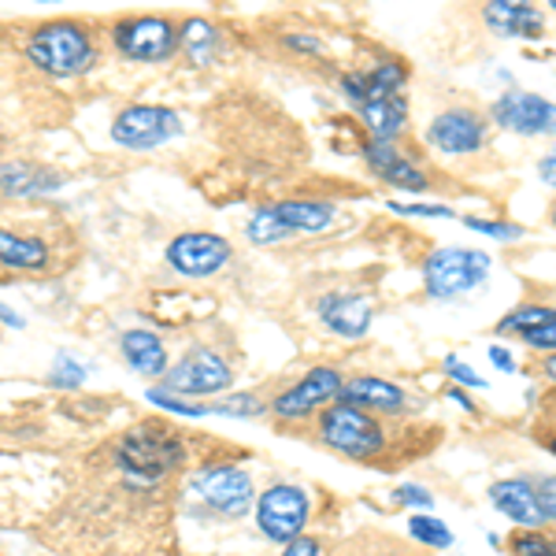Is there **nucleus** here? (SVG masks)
Masks as SVG:
<instances>
[{
  "instance_id": "cd10ccee",
  "label": "nucleus",
  "mask_w": 556,
  "mask_h": 556,
  "mask_svg": "<svg viewBox=\"0 0 556 556\" xmlns=\"http://www.w3.org/2000/svg\"><path fill=\"white\" fill-rule=\"evenodd\" d=\"M245 235L249 241H256V245H278V241L290 238V230H286V223L275 215V208H260L253 219H249Z\"/></svg>"
},
{
  "instance_id": "e433bc0d",
  "label": "nucleus",
  "mask_w": 556,
  "mask_h": 556,
  "mask_svg": "<svg viewBox=\"0 0 556 556\" xmlns=\"http://www.w3.org/2000/svg\"><path fill=\"white\" fill-rule=\"evenodd\" d=\"M278 556H323V542L319 538L301 534V538H293L290 545H282V553Z\"/></svg>"
},
{
  "instance_id": "bb28decb",
  "label": "nucleus",
  "mask_w": 556,
  "mask_h": 556,
  "mask_svg": "<svg viewBox=\"0 0 556 556\" xmlns=\"http://www.w3.org/2000/svg\"><path fill=\"white\" fill-rule=\"evenodd\" d=\"M408 534L416 538L419 545H430V549H450L453 545V531L442 523V519H434L430 513H419L408 519Z\"/></svg>"
},
{
  "instance_id": "c756f323",
  "label": "nucleus",
  "mask_w": 556,
  "mask_h": 556,
  "mask_svg": "<svg viewBox=\"0 0 556 556\" xmlns=\"http://www.w3.org/2000/svg\"><path fill=\"white\" fill-rule=\"evenodd\" d=\"M149 405L172 412V416H190V419H204L208 416V405H201V401H186V397H175V393H167L164 386H156V390H149Z\"/></svg>"
},
{
  "instance_id": "09e8293b",
  "label": "nucleus",
  "mask_w": 556,
  "mask_h": 556,
  "mask_svg": "<svg viewBox=\"0 0 556 556\" xmlns=\"http://www.w3.org/2000/svg\"><path fill=\"white\" fill-rule=\"evenodd\" d=\"M553 223H556V212H553Z\"/></svg>"
},
{
  "instance_id": "393cba45",
  "label": "nucleus",
  "mask_w": 556,
  "mask_h": 556,
  "mask_svg": "<svg viewBox=\"0 0 556 556\" xmlns=\"http://www.w3.org/2000/svg\"><path fill=\"white\" fill-rule=\"evenodd\" d=\"M178 45L197 67H208L215 64V52H219V30L208 20H186L178 26Z\"/></svg>"
},
{
  "instance_id": "49530a36",
  "label": "nucleus",
  "mask_w": 556,
  "mask_h": 556,
  "mask_svg": "<svg viewBox=\"0 0 556 556\" xmlns=\"http://www.w3.org/2000/svg\"><path fill=\"white\" fill-rule=\"evenodd\" d=\"M549 450H553V453H556V434H553V438H549Z\"/></svg>"
},
{
  "instance_id": "6e6552de",
  "label": "nucleus",
  "mask_w": 556,
  "mask_h": 556,
  "mask_svg": "<svg viewBox=\"0 0 556 556\" xmlns=\"http://www.w3.org/2000/svg\"><path fill=\"white\" fill-rule=\"evenodd\" d=\"M193 493L204 501L208 508H215L219 516L238 519L245 513H253V475L235 468V464H212V468L193 475Z\"/></svg>"
},
{
  "instance_id": "ddd939ff",
  "label": "nucleus",
  "mask_w": 556,
  "mask_h": 556,
  "mask_svg": "<svg viewBox=\"0 0 556 556\" xmlns=\"http://www.w3.org/2000/svg\"><path fill=\"white\" fill-rule=\"evenodd\" d=\"M482 138H486V123H482V115L471 112V108H450V112H442L427 127L430 146H434L438 152H450V156L479 152Z\"/></svg>"
},
{
  "instance_id": "7c9ffc66",
  "label": "nucleus",
  "mask_w": 556,
  "mask_h": 556,
  "mask_svg": "<svg viewBox=\"0 0 556 556\" xmlns=\"http://www.w3.org/2000/svg\"><path fill=\"white\" fill-rule=\"evenodd\" d=\"M86 367L75 361V356H56V367H52L49 382L56 386V390H78V386L86 382Z\"/></svg>"
},
{
  "instance_id": "a878e982",
  "label": "nucleus",
  "mask_w": 556,
  "mask_h": 556,
  "mask_svg": "<svg viewBox=\"0 0 556 556\" xmlns=\"http://www.w3.org/2000/svg\"><path fill=\"white\" fill-rule=\"evenodd\" d=\"M556 319V308H545V304H519L516 312H508L505 319L497 323L501 334H527V330L542 327V323Z\"/></svg>"
},
{
  "instance_id": "a19ab883",
  "label": "nucleus",
  "mask_w": 556,
  "mask_h": 556,
  "mask_svg": "<svg viewBox=\"0 0 556 556\" xmlns=\"http://www.w3.org/2000/svg\"><path fill=\"white\" fill-rule=\"evenodd\" d=\"M490 361H493V367H501V371H516L513 353H508V349H501V345L490 349Z\"/></svg>"
},
{
  "instance_id": "2eb2a0df",
  "label": "nucleus",
  "mask_w": 556,
  "mask_h": 556,
  "mask_svg": "<svg viewBox=\"0 0 556 556\" xmlns=\"http://www.w3.org/2000/svg\"><path fill=\"white\" fill-rule=\"evenodd\" d=\"M371 301L364 293H327L319 298V319L342 338H364L371 327Z\"/></svg>"
},
{
  "instance_id": "ea45409f",
  "label": "nucleus",
  "mask_w": 556,
  "mask_h": 556,
  "mask_svg": "<svg viewBox=\"0 0 556 556\" xmlns=\"http://www.w3.org/2000/svg\"><path fill=\"white\" fill-rule=\"evenodd\" d=\"M538 175H542L545 186H553V190H556V149H549L542 160H538Z\"/></svg>"
},
{
  "instance_id": "1a4fd4ad",
  "label": "nucleus",
  "mask_w": 556,
  "mask_h": 556,
  "mask_svg": "<svg viewBox=\"0 0 556 556\" xmlns=\"http://www.w3.org/2000/svg\"><path fill=\"white\" fill-rule=\"evenodd\" d=\"M230 364L223 361L215 349H190L178 364L167 367L164 375V390L175 393V397H212V393H223L230 386Z\"/></svg>"
},
{
  "instance_id": "5701e85b",
  "label": "nucleus",
  "mask_w": 556,
  "mask_h": 556,
  "mask_svg": "<svg viewBox=\"0 0 556 556\" xmlns=\"http://www.w3.org/2000/svg\"><path fill=\"white\" fill-rule=\"evenodd\" d=\"M278 219L286 223V230H298V235H319L334 223V204L327 201H282L271 204Z\"/></svg>"
},
{
  "instance_id": "9b49d317",
  "label": "nucleus",
  "mask_w": 556,
  "mask_h": 556,
  "mask_svg": "<svg viewBox=\"0 0 556 556\" xmlns=\"http://www.w3.org/2000/svg\"><path fill=\"white\" fill-rule=\"evenodd\" d=\"M338 393H342L338 367H312L301 382H293L290 390L278 393L271 401V412L278 419H304L308 412L327 405V401H338Z\"/></svg>"
},
{
  "instance_id": "c85d7f7f",
  "label": "nucleus",
  "mask_w": 556,
  "mask_h": 556,
  "mask_svg": "<svg viewBox=\"0 0 556 556\" xmlns=\"http://www.w3.org/2000/svg\"><path fill=\"white\" fill-rule=\"evenodd\" d=\"M267 412V401H260L256 393H230L219 405H208V416H238V419H256Z\"/></svg>"
},
{
  "instance_id": "20e7f679",
  "label": "nucleus",
  "mask_w": 556,
  "mask_h": 556,
  "mask_svg": "<svg viewBox=\"0 0 556 556\" xmlns=\"http://www.w3.org/2000/svg\"><path fill=\"white\" fill-rule=\"evenodd\" d=\"M253 516H256L260 534H264L267 542L290 545L293 538H301L304 527H308L312 501H308V493L301 486H293V482H275V486H267L256 497Z\"/></svg>"
},
{
  "instance_id": "b1692460",
  "label": "nucleus",
  "mask_w": 556,
  "mask_h": 556,
  "mask_svg": "<svg viewBox=\"0 0 556 556\" xmlns=\"http://www.w3.org/2000/svg\"><path fill=\"white\" fill-rule=\"evenodd\" d=\"M0 264L23 267V271H41L49 267V245L41 238H23L12 230H0Z\"/></svg>"
},
{
  "instance_id": "4468645a",
  "label": "nucleus",
  "mask_w": 556,
  "mask_h": 556,
  "mask_svg": "<svg viewBox=\"0 0 556 556\" xmlns=\"http://www.w3.org/2000/svg\"><path fill=\"white\" fill-rule=\"evenodd\" d=\"M364 164L371 167L375 178H382L393 190H408V193H424L427 190V175L424 167H416V160H408L405 152L390 141H367L364 146Z\"/></svg>"
},
{
  "instance_id": "c03bdc74",
  "label": "nucleus",
  "mask_w": 556,
  "mask_h": 556,
  "mask_svg": "<svg viewBox=\"0 0 556 556\" xmlns=\"http://www.w3.org/2000/svg\"><path fill=\"white\" fill-rule=\"evenodd\" d=\"M450 397L456 401V405H464V408H468V412H475V401H468V397H464L460 390H450Z\"/></svg>"
},
{
  "instance_id": "7ed1b4c3",
  "label": "nucleus",
  "mask_w": 556,
  "mask_h": 556,
  "mask_svg": "<svg viewBox=\"0 0 556 556\" xmlns=\"http://www.w3.org/2000/svg\"><path fill=\"white\" fill-rule=\"evenodd\" d=\"M319 442L349 460H375L386 450V430L371 412L353 405H330L319 416Z\"/></svg>"
},
{
  "instance_id": "aec40b11",
  "label": "nucleus",
  "mask_w": 556,
  "mask_h": 556,
  "mask_svg": "<svg viewBox=\"0 0 556 556\" xmlns=\"http://www.w3.org/2000/svg\"><path fill=\"white\" fill-rule=\"evenodd\" d=\"M64 186V175L49 172L41 164H26V160H12L0 167V193L4 197H45L56 193Z\"/></svg>"
},
{
  "instance_id": "4c0bfd02",
  "label": "nucleus",
  "mask_w": 556,
  "mask_h": 556,
  "mask_svg": "<svg viewBox=\"0 0 556 556\" xmlns=\"http://www.w3.org/2000/svg\"><path fill=\"white\" fill-rule=\"evenodd\" d=\"M390 212H401V215H427V219H450V208L445 204H390Z\"/></svg>"
},
{
  "instance_id": "0eeeda50",
  "label": "nucleus",
  "mask_w": 556,
  "mask_h": 556,
  "mask_svg": "<svg viewBox=\"0 0 556 556\" xmlns=\"http://www.w3.org/2000/svg\"><path fill=\"white\" fill-rule=\"evenodd\" d=\"M178 134H182V115L160 104H130L112 123V141L134 152L160 149L172 138H178Z\"/></svg>"
},
{
  "instance_id": "72a5a7b5",
  "label": "nucleus",
  "mask_w": 556,
  "mask_h": 556,
  "mask_svg": "<svg viewBox=\"0 0 556 556\" xmlns=\"http://www.w3.org/2000/svg\"><path fill=\"white\" fill-rule=\"evenodd\" d=\"M393 501H397V505H405V508H430V505H434L430 490L427 486H416V482H405V486L393 490Z\"/></svg>"
},
{
  "instance_id": "2f4dec72",
  "label": "nucleus",
  "mask_w": 556,
  "mask_h": 556,
  "mask_svg": "<svg viewBox=\"0 0 556 556\" xmlns=\"http://www.w3.org/2000/svg\"><path fill=\"white\" fill-rule=\"evenodd\" d=\"M508 549H513V556H556V545L545 534H538V531H519V534H513Z\"/></svg>"
},
{
  "instance_id": "79ce46f5",
  "label": "nucleus",
  "mask_w": 556,
  "mask_h": 556,
  "mask_svg": "<svg viewBox=\"0 0 556 556\" xmlns=\"http://www.w3.org/2000/svg\"><path fill=\"white\" fill-rule=\"evenodd\" d=\"M286 45H290V49H301V52H323V45L316 38H304V34H298V38H286Z\"/></svg>"
},
{
  "instance_id": "f8f14e48",
  "label": "nucleus",
  "mask_w": 556,
  "mask_h": 556,
  "mask_svg": "<svg viewBox=\"0 0 556 556\" xmlns=\"http://www.w3.org/2000/svg\"><path fill=\"white\" fill-rule=\"evenodd\" d=\"M493 123L505 130L527 134V138H545V134H556V104L538 93L513 89L501 101H493Z\"/></svg>"
},
{
  "instance_id": "9d476101",
  "label": "nucleus",
  "mask_w": 556,
  "mask_h": 556,
  "mask_svg": "<svg viewBox=\"0 0 556 556\" xmlns=\"http://www.w3.org/2000/svg\"><path fill=\"white\" fill-rule=\"evenodd\" d=\"M230 260V241L208 230H190V235H178L167 245V264L186 278H208L219 271Z\"/></svg>"
},
{
  "instance_id": "37998d69",
  "label": "nucleus",
  "mask_w": 556,
  "mask_h": 556,
  "mask_svg": "<svg viewBox=\"0 0 556 556\" xmlns=\"http://www.w3.org/2000/svg\"><path fill=\"white\" fill-rule=\"evenodd\" d=\"M0 323H8L12 330H20L23 327V316H15V312L8 308V304H0Z\"/></svg>"
},
{
  "instance_id": "f704fd0d",
  "label": "nucleus",
  "mask_w": 556,
  "mask_h": 556,
  "mask_svg": "<svg viewBox=\"0 0 556 556\" xmlns=\"http://www.w3.org/2000/svg\"><path fill=\"white\" fill-rule=\"evenodd\" d=\"M445 375L456 379V382H464V386H475V390H486V379H482L479 371H471L460 356H445Z\"/></svg>"
},
{
  "instance_id": "f3484780",
  "label": "nucleus",
  "mask_w": 556,
  "mask_h": 556,
  "mask_svg": "<svg viewBox=\"0 0 556 556\" xmlns=\"http://www.w3.org/2000/svg\"><path fill=\"white\" fill-rule=\"evenodd\" d=\"M490 501L497 505V513H505L513 523L523 527V531H538V527L545 523L542 508H538L531 479H501V482H493Z\"/></svg>"
},
{
  "instance_id": "a18cd8bd",
  "label": "nucleus",
  "mask_w": 556,
  "mask_h": 556,
  "mask_svg": "<svg viewBox=\"0 0 556 556\" xmlns=\"http://www.w3.org/2000/svg\"><path fill=\"white\" fill-rule=\"evenodd\" d=\"M545 375H549V379L556 382V353L549 356V361H545Z\"/></svg>"
},
{
  "instance_id": "473e14b6",
  "label": "nucleus",
  "mask_w": 556,
  "mask_h": 556,
  "mask_svg": "<svg viewBox=\"0 0 556 556\" xmlns=\"http://www.w3.org/2000/svg\"><path fill=\"white\" fill-rule=\"evenodd\" d=\"M534 497L545 523H556V475H545V479L534 482Z\"/></svg>"
},
{
  "instance_id": "de8ad7c7",
  "label": "nucleus",
  "mask_w": 556,
  "mask_h": 556,
  "mask_svg": "<svg viewBox=\"0 0 556 556\" xmlns=\"http://www.w3.org/2000/svg\"><path fill=\"white\" fill-rule=\"evenodd\" d=\"M553 12H556V0H553Z\"/></svg>"
},
{
  "instance_id": "4be33fe9",
  "label": "nucleus",
  "mask_w": 556,
  "mask_h": 556,
  "mask_svg": "<svg viewBox=\"0 0 556 556\" xmlns=\"http://www.w3.org/2000/svg\"><path fill=\"white\" fill-rule=\"evenodd\" d=\"M119 349H123V356H127V364L134 367V371L149 375V379H164L167 367H172L164 342H160L152 330H123Z\"/></svg>"
},
{
  "instance_id": "a211bd4d",
  "label": "nucleus",
  "mask_w": 556,
  "mask_h": 556,
  "mask_svg": "<svg viewBox=\"0 0 556 556\" xmlns=\"http://www.w3.org/2000/svg\"><path fill=\"white\" fill-rule=\"evenodd\" d=\"M342 405L364 408V412H401L405 408V390L397 382L375 379V375H361L353 382H342V393H338Z\"/></svg>"
},
{
  "instance_id": "f03ea898",
  "label": "nucleus",
  "mask_w": 556,
  "mask_h": 556,
  "mask_svg": "<svg viewBox=\"0 0 556 556\" xmlns=\"http://www.w3.org/2000/svg\"><path fill=\"white\" fill-rule=\"evenodd\" d=\"M26 60L52 78H75L97 64L93 34L75 20L41 23L26 41Z\"/></svg>"
},
{
  "instance_id": "58836bf2",
  "label": "nucleus",
  "mask_w": 556,
  "mask_h": 556,
  "mask_svg": "<svg viewBox=\"0 0 556 556\" xmlns=\"http://www.w3.org/2000/svg\"><path fill=\"white\" fill-rule=\"evenodd\" d=\"M464 223L490 238H519V227H513V223H486V219H464Z\"/></svg>"
},
{
  "instance_id": "412c9836",
  "label": "nucleus",
  "mask_w": 556,
  "mask_h": 556,
  "mask_svg": "<svg viewBox=\"0 0 556 556\" xmlns=\"http://www.w3.org/2000/svg\"><path fill=\"white\" fill-rule=\"evenodd\" d=\"M364 119L367 134H371V141H397L401 130H405L408 123V97L405 93H390L382 97V101H371V104H361L356 108Z\"/></svg>"
},
{
  "instance_id": "f257e3e1",
  "label": "nucleus",
  "mask_w": 556,
  "mask_h": 556,
  "mask_svg": "<svg viewBox=\"0 0 556 556\" xmlns=\"http://www.w3.org/2000/svg\"><path fill=\"white\" fill-rule=\"evenodd\" d=\"M115 464L130 486H160L186 464V442L164 424H138L115 442Z\"/></svg>"
},
{
  "instance_id": "423d86ee",
  "label": "nucleus",
  "mask_w": 556,
  "mask_h": 556,
  "mask_svg": "<svg viewBox=\"0 0 556 556\" xmlns=\"http://www.w3.org/2000/svg\"><path fill=\"white\" fill-rule=\"evenodd\" d=\"M112 45L138 64H164L178 52V26L167 15H130L112 26Z\"/></svg>"
},
{
  "instance_id": "6ab92c4d",
  "label": "nucleus",
  "mask_w": 556,
  "mask_h": 556,
  "mask_svg": "<svg viewBox=\"0 0 556 556\" xmlns=\"http://www.w3.org/2000/svg\"><path fill=\"white\" fill-rule=\"evenodd\" d=\"M482 20L490 30L505 34V38H542L545 20L542 12L531 4H519V0H493L482 8Z\"/></svg>"
},
{
  "instance_id": "dca6fc26",
  "label": "nucleus",
  "mask_w": 556,
  "mask_h": 556,
  "mask_svg": "<svg viewBox=\"0 0 556 556\" xmlns=\"http://www.w3.org/2000/svg\"><path fill=\"white\" fill-rule=\"evenodd\" d=\"M405 83H408V71L401 67L397 60H382L379 67L364 71V75H345L342 89L349 101L361 108V104L382 101V97H390V93H405Z\"/></svg>"
},
{
  "instance_id": "c9c22d12",
  "label": "nucleus",
  "mask_w": 556,
  "mask_h": 556,
  "mask_svg": "<svg viewBox=\"0 0 556 556\" xmlns=\"http://www.w3.org/2000/svg\"><path fill=\"white\" fill-rule=\"evenodd\" d=\"M531 349H545V353H556V319L542 323V327L527 330V334H519Z\"/></svg>"
},
{
  "instance_id": "39448f33",
  "label": "nucleus",
  "mask_w": 556,
  "mask_h": 556,
  "mask_svg": "<svg viewBox=\"0 0 556 556\" xmlns=\"http://www.w3.org/2000/svg\"><path fill=\"white\" fill-rule=\"evenodd\" d=\"M490 275V256L475 249H434L424 264V282L434 301H453Z\"/></svg>"
}]
</instances>
